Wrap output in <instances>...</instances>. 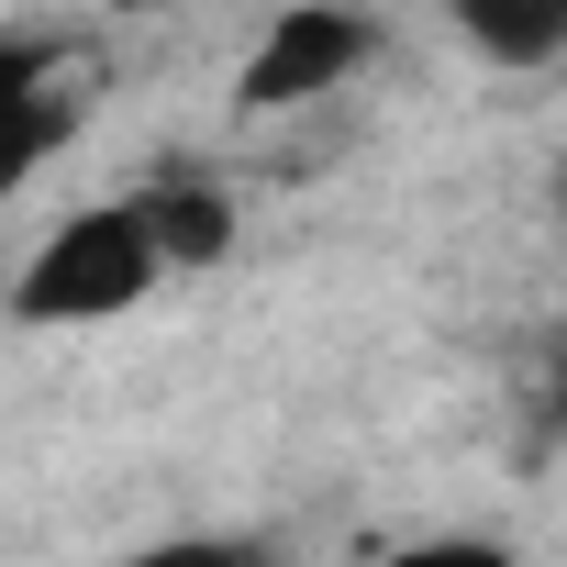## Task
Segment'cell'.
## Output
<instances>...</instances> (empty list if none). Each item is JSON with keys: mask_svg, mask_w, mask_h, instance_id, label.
<instances>
[{"mask_svg": "<svg viewBox=\"0 0 567 567\" xmlns=\"http://www.w3.org/2000/svg\"><path fill=\"white\" fill-rule=\"evenodd\" d=\"M368 56H379V23L357 0H290V12L256 34V56H245V112H301V101L346 90Z\"/></svg>", "mask_w": 567, "mask_h": 567, "instance_id": "7a4b0ae2", "label": "cell"}, {"mask_svg": "<svg viewBox=\"0 0 567 567\" xmlns=\"http://www.w3.org/2000/svg\"><path fill=\"white\" fill-rule=\"evenodd\" d=\"M156 234H145V212L134 200H101V212H68L45 245H34V267L12 278V312L23 323H112V312H134L145 290H156Z\"/></svg>", "mask_w": 567, "mask_h": 567, "instance_id": "6da1fadb", "label": "cell"}, {"mask_svg": "<svg viewBox=\"0 0 567 567\" xmlns=\"http://www.w3.org/2000/svg\"><path fill=\"white\" fill-rule=\"evenodd\" d=\"M401 567H512V556H501L489 534H434V545H412Z\"/></svg>", "mask_w": 567, "mask_h": 567, "instance_id": "52a82bcc", "label": "cell"}, {"mask_svg": "<svg viewBox=\"0 0 567 567\" xmlns=\"http://www.w3.org/2000/svg\"><path fill=\"white\" fill-rule=\"evenodd\" d=\"M123 567H267L256 545H223V534H178V545H145V556H123Z\"/></svg>", "mask_w": 567, "mask_h": 567, "instance_id": "8992f818", "label": "cell"}, {"mask_svg": "<svg viewBox=\"0 0 567 567\" xmlns=\"http://www.w3.org/2000/svg\"><path fill=\"white\" fill-rule=\"evenodd\" d=\"M456 12V34L478 45V56H501V68H545L556 45H567V0H445Z\"/></svg>", "mask_w": 567, "mask_h": 567, "instance_id": "5b68a950", "label": "cell"}, {"mask_svg": "<svg viewBox=\"0 0 567 567\" xmlns=\"http://www.w3.org/2000/svg\"><path fill=\"white\" fill-rule=\"evenodd\" d=\"M101 12H178V0H101Z\"/></svg>", "mask_w": 567, "mask_h": 567, "instance_id": "ba28073f", "label": "cell"}, {"mask_svg": "<svg viewBox=\"0 0 567 567\" xmlns=\"http://www.w3.org/2000/svg\"><path fill=\"white\" fill-rule=\"evenodd\" d=\"M90 112V56L56 34H0V189H23L34 156H56V134Z\"/></svg>", "mask_w": 567, "mask_h": 567, "instance_id": "3957f363", "label": "cell"}, {"mask_svg": "<svg viewBox=\"0 0 567 567\" xmlns=\"http://www.w3.org/2000/svg\"><path fill=\"white\" fill-rule=\"evenodd\" d=\"M134 212H145V234H156V267H212V256L234 245V200H223L212 178H156Z\"/></svg>", "mask_w": 567, "mask_h": 567, "instance_id": "277c9868", "label": "cell"}]
</instances>
